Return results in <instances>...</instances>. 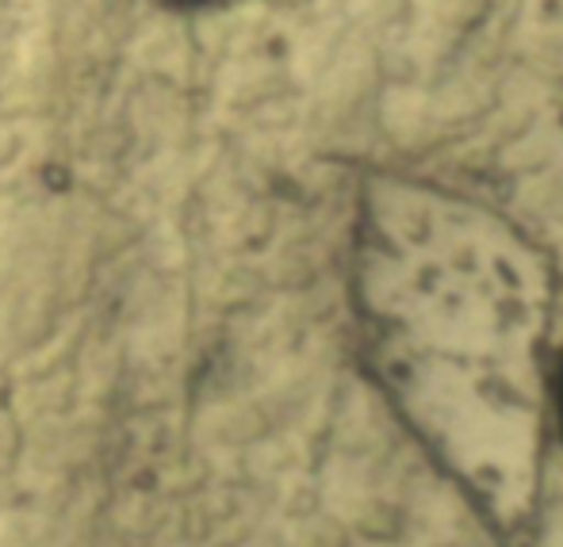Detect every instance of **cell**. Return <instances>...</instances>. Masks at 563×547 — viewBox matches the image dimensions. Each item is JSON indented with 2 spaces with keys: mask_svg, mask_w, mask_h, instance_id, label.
Listing matches in <instances>:
<instances>
[{
  "mask_svg": "<svg viewBox=\"0 0 563 547\" xmlns=\"http://www.w3.org/2000/svg\"><path fill=\"white\" fill-rule=\"evenodd\" d=\"M552 402H556V422H560V433H563V353L556 360V376H552Z\"/></svg>",
  "mask_w": 563,
  "mask_h": 547,
  "instance_id": "6da1fadb",
  "label": "cell"
},
{
  "mask_svg": "<svg viewBox=\"0 0 563 547\" xmlns=\"http://www.w3.org/2000/svg\"><path fill=\"white\" fill-rule=\"evenodd\" d=\"M173 8H211V4H223V0H165Z\"/></svg>",
  "mask_w": 563,
  "mask_h": 547,
  "instance_id": "7a4b0ae2",
  "label": "cell"
}]
</instances>
